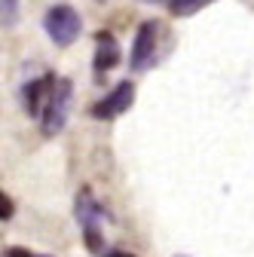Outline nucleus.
I'll list each match as a JSON object with an SVG mask.
<instances>
[{
	"mask_svg": "<svg viewBox=\"0 0 254 257\" xmlns=\"http://www.w3.org/2000/svg\"><path fill=\"white\" fill-rule=\"evenodd\" d=\"M71 95H74V86L71 80L65 77H55L52 80V89H49V98H46V107H43V135H58L68 122V113H71Z\"/></svg>",
	"mask_w": 254,
	"mask_h": 257,
	"instance_id": "f257e3e1",
	"label": "nucleus"
},
{
	"mask_svg": "<svg viewBox=\"0 0 254 257\" xmlns=\"http://www.w3.org/2000/svg\"><path fill=\"white\" fill-rule=\"evenodd\" d=\"M43 28H46V34L55 46H71L77 37H80V31H83V19L74 7L68 4H55L46 19H43Z\"/></svg>",
	"mask_w": 254,
	"mask_h": 257,
	"instance_id": "f03ea898",
	"label": "nucleus"
},
{
	"mask_svg": "<svg viewBox=\"0 0 254 257\" xmlns=\"http://www.w3.org/2000/svg\"><path fill=\"white\" fill-rule=\"evenodd\" d=\"M77 220H80L83 242L89 245V251L101 254V251H104V239H101V220H104V211H101L98 202L92 199L89 190H80V193H77Z\"/></svg>",
	"mask_w": 254,
	"mask_h": 257,
	"instance_id": "7ed1b4c3",
	"label": "nucleus"
},
{
	"mask_svg": "<svg viewBox=\"0 0 254 257\" xmlns=\"http://www.w3.org/2000/svg\"><path fill=\"white\" fill-rule=\"evenodd\" d=\"M156 37H160V22H153V19L144 22L132 43V58H129L132 71H147L156 61Z\"/></svg>",
	"mask_w": 254,
	"mask_h": 257,
	"instance_id": "20e7f679",
	"label": "nucleus"
},
{
	"mask_svg": "<svg viewBox=\"0 0 254 257\" xmlns=\"http://www.w3.org/2000/svg\"><path fill=\"white\" fill-rule=\"evenodd\" d=\"M132 101H135V83L132 80H122L107 98H101L98 104L92 107V116L95 119H113V116H119V113H125L132 107Z\"/></svg>",
	"mask_w": 254,
	"mask_h": 257,
	"instance_id": "39448f33",
	"label": "nucleus"
},
{
	"mask_svg": "<svg viewBox=\"0 0 254 257\" xmlns=\"http://www.w3.org/2000/svg\"><path fill=\"white\" fill-rule=\"evenodd\" d=\"M119 64V43L116 37H110L107 31H98L95 34V71L104 74V71H113Z\"/></svg>",
	"mask_w": 254,
	"mask_h": 257,
	"instance_id": "423d86ee",
	"label": "nucleus"
},
{
	"mask_svg": "<svg viewBox=\"0 0 254 257\" xmlns=\"http://www.w3.org/2000/svg\"><path fill=\"white\" fill-rule=\"evenodd\" d=\"M52 74L49 77H40V80H31L25 86V113L28 116H43V107H46V98H49V89H52Z\"/></svg>",
	"mask_w": 254,
	"mask_h": 257,
	"instance_id": "0eeeda50",
	"label": "nucleus"
},
{
	"mask_svg": "<svg viewBox=\"0 0 254 257\" xmlns=\"http://www.w3.org/2000/svg\"><path fill=\"white\" fill-rule=\"evenodd\" d=\"M208 4H211V0H172V13L175 16H193L202 7H208Z\"/></svg>",
	"mask_w": 254,
	"mask_h": 257,
	"instance_id": "6e6552de",
	"label": "nucleus"
},
{
	"mask_svg": "<svg viewBox=\"0 0 254 257\" xmlns=\"http://www.w3.org/2000/svg\"><path fill=\"white\" fill-rule=\"evenodd\" d=\"M19 22V0H0V25Z\"/></svg>",
	"mask_w": 254,
	"mask_h": 257,
	"instance_id": "1a4fd4ad",
	"label": "nucleus"
},
{
	"mask_svg": "<svg viewBox=\"0 0 254 257\" xmlns=\"http://www.w3.org/2000/svg\"><path fill=\"white\" fill-rule=\"evenodd\" d=\"M16 214V205H13V199L7 196L4 190H0V220H10Z\"/></svg>",
	"mask_w": 254,
	"mask_h": 257,
	"instance_id": "9d476101",
	"label": "nucleus"
},
{
	"mask_svg": "<svg viewBox=\"0 0 254 257\" xmlns=\"http://www.w3.org/2000/svg\"><path fill=\"white\" fill-rule=\"evenodd\" d=\"M7 257H40V254L25 251V248H7Z\"/></svg>",
	"mask_w": 254,
	"mask_h": 257,
	"instance_id": "9b49d317",
	"label": "nucleus"
},
{
	"mask_svg": "<svg viewBox=\"0 0 254 257\" xmlns=\"http://www.w3.org/2000/svg\"><path fill=\"white\" fill-rule=\"evenodd\" d=\"M104 257H135V254L132 251H107Z\"/></svg>",
	"mask_w": 254,
	"mask_h": 257,
	"instance_id": "f8f14e48",
	"label": "nucleus"
},
{
	"mask_svg": "<svg viewBox=\"0 0 254 257\" xmlns=\"http://www.w3.org/2000/svg\"><path fill=\"white\" fill-rule=\"evenodd\" d=\"M144 4H166V0H144Z\"/></svg>",
	"mask_w": 254,
	"mask_h": 257,
	"instance_id": "ddd939ff",
	"label": "nucleus"
},
{
	"mask_svg": "<svg viewBox=\"0 0 254 257\" xmlns=\"http://www.w3.org/2000/svg\"><path fill=\"white\" fill-rule=\"evenodd\" d=\"M181 257H184V254H181Z\"/></svg>",
	"mask_w": 254,
	"mask_h": 257,
	"instance_id": "4468645a",
	"label": "nucleus"
}]
</instances>
